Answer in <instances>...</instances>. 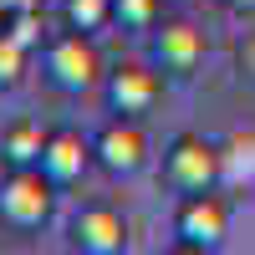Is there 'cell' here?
<instances>
[{
    "label": "cell",
    "instance_id": "obj_15",
    "mask_svg": "<svg viewBox=\"0 0 255 255\" xmlns=\"http://www.w3.org/2000/svg\"><path fill=\"white\" fill-rule=\"evenodd\" d=\"M5 31L20 41V46H31V51L46 46V20H41V10H15V15L5 20Z\"/></svg>",
    "mask_w": 255,
    "mask_h": 255
},
{
    "label": "cell",
    "instance_id": "obj_6",
    "mask_svg": "<svg viewBox=\"0 0 255 255\" xmlns=\"http://www.w3.org/2000/svg\"><path fill=\"white\" fill-rule=\"evenodd\" d=\"M102 92H108V108L118 118H143V113H153L158 97H163V72L143 67V61H123V67L108 72Z\"/></svg>",
    "mask_w": 255,
    "mask_h": 255
},
{
    "label": "cell",
    "instance_id": "obj_11",
    "mask_svg": "<svg viewBox=\"0 0 255 255\" xmlns=\"http://www.w3.org/2000/svg\"><path fill=\"white\" fill-rule=\"evenodd\" d=\"M61 20H67L72 31H108L113 26V0H61Z\"/></svg>",
    "mask_w": 255,
    "mask_h": 255
},
{
    "label": "cell",
    "instance_id": "obj_18",
    "mask_svg": "<svg viewBox=\"0 0 255 255\" xmlns=\"http://www.w3.org/2000/svg\"><path fill=\"white\" fill-rule=\"evenodd\" d=\"M220 5H230V10H255V0H220Z\"/></svg>",
    "mask_w": 255,
    "mask_h": 255
},
{
    "label": "cell",
    "instance_id": "obj_7",
    "mask_svg": "<svg viewBox=\"0 0 255 255\" xmlns=\"http://www.w3.org/2000/svg\"><path fill=\"white\" fill-rule=\"evenodd\" d=\"M67 245L77 255H123L128 250V220L113 204H82L67 225Z\"/></svg>",
    "mask_w": 255,
    "mask_h": 255
},
{
    "label": "cell",
    "instance_id": "obj_8",
    "mask_svg": "<svg viewBox=\"0 0 255 255\" xmlns=\"http://www.w3.org/2000/svg\"><path fill=\"white\" fill-rule=\"evenodd\" d=\"M204 51H209V41H204V31L194 20H158V31H153V67L163 77H194L204 67Z\"/></svg>",
    "mask_w": 255,
    "mask_h": 255
},
{
    "label": "cell",
    "instance_id": "obj_13",
    "mask_svg": "<svg viewBox=\"0 0 255 255\" xmlns=\"http://www.w3.org/2000/svg\"><path fill=\"white\" fill-rule=\"evenodd\" d=\"M225 148V179H235V184H255V128L250 133H235Z\"/></svg>",
    "mask_w": 255,
    "mask_h": 255
},
{
    "label": "cell",
    "instance_id": "obj_10",
    "mask_svg": "<svg viewBox=\"0 0 255 255\" xmlns=\"http://www.w3.org/2000/svg\"><path fill=\"white\" fill-rule=\"evenodd\" d=\"M46 133L36 118H10L0 128V168H41V148H46Z\"/></svg>",
    "mask_w": 255,
    "mask_h": 255
},
{
    "label": "cell",
    "instance_id": "obj_1",
    "mask_svg": "<svg viewBox=\"0 0 255 255\" xmlns=\"http://www.w3.org/2000/svg\"><path fill=\"white\" fill-rule=\"evenodd\" d=\"M41 72H46V82L61 97H87V92H97L102 82H108V67H102L92 36L72 31V26L46 36V46H41Z\"/></svg>",
    "mask_w": 255,
    "mask_h": 255
},
{
    "label": "cell",
    "instance_id": "obj_12",
    "mask_svg": "<svg viewBox=\"0 0 255 255\" xmlns=\"http://www.w3.org/2000/svg\"><path fill=\"white\" fill-rule=\"evenodd\" d=\"M163 0H113V26L123 31H158Z\"/></svg>",
    "mask_w": 255,
    "mask_h": 255
},
{
    "label": "cell",
    "instance_id": "obj_9",
    "mask_svg": "<svg viewBox=\"0 0 255 255\" xmlns=\"http://www.w3.org/2000/svg\"><path fill=\"white\" fill-rule=\"evenodd\" d=\"M97 158H92V138H82L77 128H51L46 133V148H41V174H46L56 189L77 184Z\"/></svg>",
    "mask_w": 255,
    "mask_h": 255
},
{
    "label": "cell",
    "instance_id": "obj_4",
    "mask_svg": "<svg viewBox=\"0 0 255 255\" xmlns=\"http://www.w3.org/2000/svg\"><path fill=\"white\" fill-rule=\"evenodd\" d=\"M230 235V204L209 189V194H184L179 209H174V245L179 250H194V255H209L220 250Z\"/></svg>",
    "mask_w": 255,
    "mask_h": 255
},
{
    "label": "cell",
    "instance_id": "obj_16",
    "mask_svg": "<svg viewBox=\"0 0 255 255\" xmlns=\"http://www.w3.org/2000/svg\"><path fill=\"white\" fill-rule=\"evenodd\" d=\"M235 67H240V77L255 82V36H245L240 46H235Z\"/></svg>",
    "mask_w": 255,
    "mask_h": 255
},
{
    "label": "cell",
    "instance_id": "obj_3",
    "mask_svg": "<svg viewBox=\"0 0 255 255\" xmlns=\"http://www.w3.org/2000/svg\"><path fill=\"white\" fill-rule=\"evenodd\" d=\"M56 209V184L41 168H5L0 174V225L5 230H41Z\"/></svg>",
    "mask_w": 255,
    "mask_h": 255
},
{
    "label": "cell",
    "instance_id": "obj_5",
    "mask_svg": "<svg viewBox=\"0 0 255 255\" xmlns=\"http://www.w3.org/2000/svg\"><path fill=\"white\" fill-rule=\"evenodd\" d=\"M92 158H97L102 174H113V179L143 174L148 168V133H143V123L138 118H113L92 138Z\"/></svg>",
    "mask_w": 255,
    "mask_h": 255
},
{
    "label": "cell",
    "instance_id": "obj_17",
    "mask_svg": "<svg viewBox=\"0 0 255 255\" xmlns=\"http://www.w3.org/2000/svg\"><path fill=\"white\" fill-rule=\"evenodd\" d=\"M0 5L15 15V10H41V0H0Z\"/></svg>",
    "mask_w": 255,
    "mask_h": 255
},
{
    "label": "cell",
    "instance_id": "obj_2",
    "mask_svg": "<svg viewBox=\"0 0 255 255\" xmlns=\"http://www.w3.org/2000/svg\"><path fill=\"white\" fill-rule=\"evenodd\" d=\"M163 184L174 189V194H209V189H220L225 179V148L220 143H209L204 133H179V138H168L163 148Z\"/></svg>",
    "mask_w": 255,
    "mask_h": 255
},
{
    "label": "cell",
    "instance_id": "obj_19",
    "mask_svg": "<svg viewBox=\"0 0 255 255\" xmlns=\"http://www.w3.org/2000/svg\"><path fill=\"white\" fill-rule=\"evenodd\" d=\"M5 20H10V10H5V5H0V31H5Z\"/></svg>",
    "mask_w": 255,
    "mask_h": 255
},
{
    "label": "cell",
    "instance_id": "obj_14",
    "mask_svg": "<svg viewBox=\"0 0 255 255\" xmlns=\"http://www.w3.org/2000/svg\"><path fill=\"white\" fill-rule=\"evenodd\" d=\"M26 61H31V46H20L10 31H0V92L20 87V77H26Z\"/></svg>",
    "mask_w": 255,
    "mask_h": 255
}]
</instances>
